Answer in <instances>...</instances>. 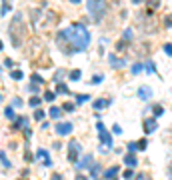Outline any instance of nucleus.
Here are the masks:
<instances>
[{
	"label": "nucleus",
	"mask_w": 172,
	"mask_h": 180,
	"mask_svg": "<svg viewBox=\"0 0 172 180\" xmlns=\"http://www.w3.org/2000/svg\"><path fill=\"white\" fill-rule=\"evenodd\" d=\"M88 166H92V156H90V154L82 156V158L76 162V170H84V168H88Z\"/></svg>",
	"instance_id": "6"
},
{
	"label": "nucleus",
	"mask_w": 172,
	"mask_h": 180,
	"mask_svg": "<svg viewBox=\"0 0 172 180\" xmlns=\"http://www.w3.org/2000/svg\"><path fill=\"white\" fill-rule=\"evenodd\" d=\"M4 66H6V68H12V66H14V62H12L10 58H6V60H4Z\"/></svg>",
	"instance_id": "42"
},
{
	"label": "nucleus",
	"mask_w": 172,
	"mask_h": 180,
	"mask_svg": "<svg viewBox=\"0 0 172 180\" xmlns=\"http://www.w3.org/2000/svg\"><path fill=\"white\" fill-rule=\"evenodd\" d=\"M14 126H16V128H20V126H22V128H26V126H28V118H24V116L16 118V124H14Z\"/></svg>",
	"instance_id": "16"
},
{
	"label": "nucleus",
	"mask_w": 172,
	"mask_h": 180,
	"mask_svg": "<svg viewBox=\"0 0 172 180\" xmlns=\"http://www.w3.org/2000/svg\"><path fill=\"white\" fill-rule=\"evenodd\" d=\"M36 160H42L46 166H50V164H52V162H50V156H48V152H46L44 148H40L38 152H36Z\"/></svg>",
	"instance_id": "9"
},
{
	"label": "nucleus",
	"mask_w": 172,
	"mask_h": 180,
	"mask_svg": "<svg viewBox=\"0 0 172 180\" xmlns=\"http://www.w3.org/2000/svg\"><path fill=\"white\" fill-rule=\"evenodd\" d=\"M96 128H98V132H100V130H104L106 126H104V124H102V122H96Z\"/></svg>",
	"instance_id": "48"
},
{
	"label": "nucleus",
	"mask_w": 172,
	"mask_h": 180,
	"mask_svg": "<svg viewBox=\"0 0 172 180\" xmlns=\"http://www.w3.org/2000/svg\"><path fill=\"white\" fill-rule=\"evenodd\" d=\"M128 150H130V152H136L138 148H136V144H134V142H130V144H128Z\"/></svg>",
	"instance_id": "46"
},
{
	"label": "nucleus",
	"mask_w": 172,
	"mask_h": 180,
	"mask_svg": "<svg viewBox=\"0 0 172 180\" xmlns=\"http://www.w3.org/2000/svg\"><path fill=\"white\" fill-rule=\"evenodd\" d=\"M112 132H114V134H122V128L118 126V124H114V128H112Z\"/></svg>",
	"instance_id": "44"
},
{
	"label": "nucleus",
	"mask_w": 172,
	"mask_h": 180,
	"mask_svg": "<svg viewBox=\"0 0 172 180\" xmlns=\"http://www.w3.org/2000/svg\"><path fill=\"white\" fill-rule=\"evenodd\" d=\"M80 156H82V144L78 140H70V144H68V160L78 162Z\"/></svg>",
	"instance_id": "4"
},
{
	"label": "nucleus",
	"mask_w": 172,
	"mask_h": 180,
	"mask_svg": "<svg viewBox=\"0 0 172 180\" xmlns=\"http://www.w3.org/2000/svg\"><path fill=\"white\" fill-rule=\"evenodd\" d=\"M62 76H64V70H58L56 76H54V80H56V82H60V80H62Z\"/></svg>",
	"instance_id": "39"
},
{
	"label": "nucleus",
	"mask_w": 172,
	"mask_h": 180,
	"mask_svg": "<svg viewBox=\"0 0 172 180\" xmlns=\"http://www.w3.org/2000/svg\"><path fill=\"white\" fill-rule=\"evenodd\" d=\"M2 48H4V44H2V40H0V50H2Z\"/></svg>",
	"instance_id": "53"
},
{
	"label": "nucleus",
	"mask_w": 172,
	"mask_h": 180,
	"mask_svg": "<svg viewBox=\"0 0 172 180\" xmlns=\"http://www.w3.org/2000/svg\"><path fill=\"white\" fill-rule=\"evenodd\" d=\"M100 142L104 144V146H112V134L106 132V128L100 130Z\"/></svg>",
	"instance_id": "11"
},
{
	"label": "nucleus",
	"mask_w": 172,
	"mask_h": 180,
	"mask_svg": "<svg viewBox=\"0 0 172 180\" xmlns=\"http://www.w3.org/2000/svg\"><path fill=\"white\" fill-rule=\"evenodd\" d=\"M12 106H14V108H18V106H22V98H20V96H16V98H14V100H12Z\"/></svg>",
	"instance_id": "33"
},
{
	"label": "nucleus",
	"mask_w": 172,
	"mask_h": 180,
	"mask_svg": "<svg viewBox=\"0 0 172 180\" xmlns=\"http://www.w3.org/2000/svg\"><path fill=\"white\" fill-rule=\"evenodd\" d=\"M98 170H100V168L96 166V164H92V166H90V174H92V176H98Z\"/></svg>",
	"instance_id": "37"
},
{
	"label": "nucleus",
	"mask_w": 172,
	"mask_h": 180,
	"mask_svg": "<svg viewBox=\"0 0 172 180\" xmlns=\"http://www.w3.org/2000/svg\"><path fill=\"white\" fill-rule=\"evenodd\" d=\"M8 36L14 48H20L24 44V24H22V16L16 14L12 18V22L8 26Z\"/></svg>",
	"instance_id": "2"
},
{
	"label": "nucleus",
	"mask_w": 172,
	"mask_h": 180,
	"mask_svg": "<svg viewBox=\"0 0 172 180\" xmlns=\"http://www.w3.org/2000/svg\"><path fill=\"white\" fill-rule=\"evenodd\" d=\"M74 108H76V104H72V102H66V104H62V110H66V112H72Z\"/></svg>",
	"instance_id": "27"
},
{
	"label": "nucleus",
	"mask_w": 172,
	"mask_h": 180,
	"mask_svg": "<svg viewBox=\"0 0 172 180\" xmlns=\"http://www.w3.org/2000/svg\"><path fill=\"white\" fill-rule=\"evenodd\" d=\"M70 2H72V4H80V0H70Z\"/></svg>",
	"instance_id": "51"
},
{
	"label": "nucleus",
	"mask_w": 172,
	"mask_h": 180,
	"mask_svg": "<svg viewBox=\"0 0 172 180\" xmlns=\"http://www.w3.org/2000/svg\"><path fill=\"white\" fill-rule=\"evenodd\" d=\"M50 116H52V118H60V116H62V108L52 106V108H50Z\"/></svg>",
	"instance_id": "19"
},
{
	"label": "nucleus",
	"mask_w": 172,
	"mask_h": 180,
	"mask_svg": "<svg viewBox=\"0 0 172 180\" xmlns=\"http://www.w3.org/2000/svg\"><path fill=\"white\" fill-rule=\"evenodd\" d=\"M146 144H148V140H146V138H142L140 142L136 144V148H138V150H146Z\"/></svg>",
	"instance_id": "31"
},
{
	"label": "nucleus",
	"mask_w": 172,
	"mask_h": 180,
	"mask_svg": "<svg viewBox=\"0 0 172 180\" xmlns=\"http://www.w3.org/2000/svg\"><path fill=\"white\" fill-rule=\"evenodd\" d=\"M28 90L32 92V94H36V92H38V88H36V84H34V82H32V84L28 86Z\"/></svg>",
	"instance_id": "43"
},
{
	"label": "nucleus",
	"mask_w": 172,
	"mask_h": 180,
	"mask_svg": "<svg viewBox=\"0 0 172 180\" xmlns=\"http://www.w3.org/2000/svg\"><path fill=\"white\" fill-rule=\"evenodd\" d=\"M54 130H56V134L66 136V134L72 132V124H70V122H58L56 126H54Z\"/></svg>",
	"instance_id": "5"
},
{
	"label": "nucleus",
	"mask_w": 172,
	"mask_h": 180,
	"mask_svg": "<svg viewBox=\"0 0 172 180\" xmlns=\"http://www.w3.org/2000/svg\"><path fill=\"white\" fill-rule=\"evenodd\" d=\"M126 46H128L126 40H118V42H116V50H124Z\"/></svg>",
	"instance_id": "30"
},
{
	"label": "nucleus",
	"mask_w": 172,
	"mask_h": 180,
	"mask_svg": "<svg viewBox=\"0 0 172 180\" xmlns=\"http://www.w3.org/2000/svg\"><path fill=\"white\" fill-rule=\"evenodd\" d=\"M4 116H6V118H10V120H12V118H14V106H8V108H6V110H4Z\"/></svg>",
	"instance_id": "23"
},
{
	"label": "nucleus",
	"mask_w": 172,
	"mask_h": 180,
	"mask_svg": "<svg viewBox=\"0 0 172 180\" xmlns=\"http://www.w3.org/2000/svg\"><path fill=\"white\" fill-rule=\"evenodd\" d=\"M162 114H164V108L160 106V104H156V106H154V118H156V116H162Z\"/></svg>",
	"instance_id": "26"
},
{
	"label": "nucleus",
	"mask_w": 172,
	"mask_h": 180,
	"mask_svg": "<svg viewBox=\"0 0 172 180\" xmlns=\"http://www.w3.org/2000/svg\"><path fill=\"white\" fill-rule=\"evenodd\" d=\"M110 104V100H104V98H98V100H94V110H102V108H106Z\"/></svg>",
	"instance_id": "13"
},
{
	"label": "nucleus",
	"mask_w": 172,
	"mask_h": 180,
	"mask_svg": "<svg viewBox=\"0 0 172 180\" xmlns=\"http://www.w3.org/2000/svg\"><path fill=\"white\" fill-rule=\"evenodd\" d=\"M56 90H58V94H68V86H66V84H62V82H58Z\"/></svg>",
	"instance_id": "21"
},
{
	"label": "nucleus",
	"mask_w": 172,
	"mask_h": 180,
	"mask_svg": "<svg viewBox=\"0 0 172 180\" xmlns=\"http://www.w3.org/2000/svg\"><path fill=\"white\" fill-rule=\"evenodd\" d=\"M168 178L172 180V162H170V166H168Z\"/></svg>",
	"instance_id": "49"
},
{
	"label": "nucleus",
	"mask_w": 172,
	"mask_h": 180,
	"mask_svg": "<svg viewBox=\"0 0 172 180\" xmlns=\"http://www.w3.org/2000/svg\"><path fill=\"white\" fill-rule=\"evenodd\" d=\"M156 128H158V124H156V118H148V120H144V130H146L148 134H152Z\"/></svg>",
	"instance_id": "8"
},
{
	"label": "nucleus",
	"mask_w": 172,
	"mask_h": 180,
	"mask_svg": "<svg viewBox=\"0 0 172 180\" xmlns=\"http://www.w3.org/2000/svg\"><path fill=\"white\" fill-rule=\"evenodd\" d=\"M32 82H34V84H44V78H42V76H38V74H34V76H32Z\"/></svg>",
	"instance_id": "29"
},
{
	"label": "nucleus",
	"mask_w": 172,
	"mask_h": 180,
	"mask_svg": "<svg viewBox=\"0 0 172 180\" xmlns=\"http://www.w3.org/2000/svg\"><path fill=\"white\" fill-rule=\"evenodd\" d=\"M164 52L168 54V56H172V44H164Z\"/></svg>",
	"instance_id": "41"
},
{
	"label": "nucleus",
	"mask_w": 172,
	"mask_h": 180,
	"mask_svg": "<svg viewBox=\"0 0 172 180\" xmlns=\"http://www.w3.org/2000/svg\"><path fill=\"white\" fill-rule=\"evenodd\" d=\"M42 118H44V112H42L40 108H38V110L34 112V120H42Z\"/></svg>",
	"instance_id": "35"
},
{
	"label": "nucleus",
	"mask_w": 172,
	"mask_h": 180,
	"mask_svg": "<svg viewBox=\"0 0 172 180\" xmlns=\"http://www.w3.org/2000/svg\"><path fill=\"white\" fill-rule=\"evenodd\" d=\"M146 4H148V14H152L154 10H158L160 0H146Z\"/></svg>",
	"instance_id": "14"
},
{
	"label": "nucleus",
	"mask_w": 172,
	"mask_h": 180,
	"mask_svg": "<svg viewBox=\"0 0 172 180\" xmlns=\"http://www.w3.org/2000/svg\"><path fill=\"white\" fill-rule=\"evenodd\" d=\"M132 176H134V168H130V170L124 172V178H126V180H132Z\"/></svg>",
	"instance_id": "36"
},
{
	"label": "nucleus",
	"mask_w": 172,
	"mask_h": 180,
	"mask_svg": "<svg viewBox=\"0 0 172 180\" xmlns=\"http://www.w3.org/2000/svg\"><path fill=\"white\" fill-rule=\"evenodd\" d=\"M54 96H56L54 92H46V94H44V100H46V102H52V100H54Z\"/></svg>",
	"instance_id": "34"
},
{
	"label": "nucleus",
	"mask_w": 172,
	"mask_h": 180,
	"mask_svg": "<svg viewBox=\"0 0 172 180\" xmlns=\"http://www.w3.org/2000/svg\"><path fill=\"white\" fill-rule=\"evenodd\" d=\"M74 180H88V176H84V174H76V178Z\"/></svg>",
	"instance_id": "47"
},
{
	"label": "nucleus",
	"mask_w": 172,
	"mask_h": 180,
	"mask_svg": "<svg viewBox=\"0 0 172 180\" xmlns=\"http://www.w3.org/2000/svg\"><path fill=\"white\" fill-rule=\"evenodd\" d=\"M0 100H2V96H0Z\"/></svg>",
	"instance_id": "55"
},
{
	"label": "nucleus",
	"mask_w": 172,
	"mask_h": 180,
	"mask_svg": "<svg viewBox=\"0 0 172 180\" xmlns=\"http://www.w3.org/2000/svg\"><path fill=\"white\" fill-rule=\"evenodd\" d=\"M164 26H166V28H172V14L164 16Z\"/></svg>",
	"instance_id": "28"
},
{
	"label": "nucleus",
	"mask_w": 172,
	"mask_h": 180,
	"mask_svg": "<svg viewBox=\"0 0 172 180\" xmlns=\"http://www.w3.org/2000/svg\"><path fill=\"white\" fill-rule=\"evenodd\" d=\"M10 76H12L14 80H22V76H24V72H22V70H12V72H10Z\"/></svg>",
	"instance_id": "20"
},
{
	"label": "nucleus",
	"mask_w": 172,
	"mask_h": 180,
	"mask_svg": "<svg viewBox=\"0 0 172 180\" xmlns=\"http://www.w3.org/2000/svg\"><path fill=\"white\" fill-rule=\"evenodd\" d=\"M144 70H146L148 74H156V66H154V62H146V64H144Z\"/></svg>",
	"instance_id": "18"
},
{
	"label": "nucleus",
	"mask_w": 172,
	"mask_h": 180,
	"mask_svg": "<svg viewBox=\"0 0 172 180\" xmlns=\"http://www.w3.org/2000/svg\"><path fill=\"white\" fill-rule=\"evenodd\" d=\"M66 42L72 46L74 52H84L90 46V32L84 28L82 24H70L68 28L62 30Z\"/></svg>",
	"instance_id": "1"
},
{
	"label": "nucleus",
	"mask_w": 172,
	"mask_h": 180,
	"mask_svg": "<svg viewBox=\"0 0 172 180\" xmlns=\"http://www.w3.org/2000/svg\"><path fill=\"white\" fill-rule=\"evenodd\" d=\"M50 180H62V174H58V172H54V174H52V176H50Z\"/></svg>",
	"instance_id": "45"
},
{
	"label": "nucleus",
	"mask_w": 172,
	"mask_h": 180,
	"mask_svg": "<svg viewBox=\"0 0 172 180\" xmlns=\"http://www.w3.org/2000/svg\"><path fill=\"white\" fill-rule=\"evenodd\" d=\"M116 174H118V166H112V168H108V170L104 172V178L112 180V178H116Z\"/></svg>",
	"instance_id": "15"
},
{
	"label": "nucleus",
	"mask_w": 172,
	"mask_h": 180,
	"mask_svg": "<svg viewBox=\"0 0 172 180\" xmlns=\"http://www.w3.org/2000/svg\"><path fill=\"white\" fill-rule=\"evenodd\" d=\"M140 2H144V0H132V4H140Z\"/></svg>",
	"instance_id": "50"
},
{
	"label": "nucleus",
	"mask_w": 172,
	"mask_h": 180,
	"mask_svg": "<svg viewBox=\"0 0 172 180\" xmlns=\"http://www.w3.org/2000/svg\"><path fill=\"white\" fill-rule=\"evenodd\" d=\"M150 96H152V88H148V86H140V88H138V98L148 100Z\"/></svg>",
	"instance_id": "10"
},
{
	"label": "nucleus",
	"mask_w": 172,
	"mask_h": 180,
	"mask_svg": "<svg viewBox=\"0 0 172 180\" xmlns=\"http://www.w3.org/2000/svg\"><path fill=\"white\" fill-rule=\"evenodd\" d=\"M102 78H104V76H100V74H98V76H94V78L90 80V82H92V84H98V82H102Z\"/></svg>",
	"instance_id": "40"
},
{
	"label": "nucleus",
	"mask_w": 172,
	"mask_h": 180,
	"mask_svg": "<svg viewBox=\"0 0 172 180\" xmlns=\"http://www.w3.org/2000/svg\"><path fill=\"white\" fill-rule=\"evenodd\" d=\"M88 100H90L88 94H78L76 96V104H82V102H88Z\"/></svg>",
	"instance_id": "22"
},
{
	"label": "nucleus",
	"mask_w": 172,
	"mask_h": 180,
	"mask_svg": "<svg viewBox=\"0 0 172 180\" xmlns=\"http://www.w3.org/2000/svg\"><path fill=\"white\" fill-rule=\"evenodd\" d=\"M124 162H126L128 168H134V166L138 164V160H136V156H134V154H126L124 156Z\"/></svg>",
	"instance_id": "12"
},
{
	"label": "nucleus",
	"mask_w": 172,
	"mask_h": 180,
	"mask_svg": "<svg viewBox=\"0 0 172 180\" xmlns=\"http://www.w3.org/2000/svg\"><path fill=\"white\" fill-rule=\"evenodd\" d=\"M86 10L94 22H100L106 14V0H86Z\"/></svg>",
	"instance_id": "3"
},
{
	"label": "nucleus",
	"mask_w": 172,
	"mask_h": 180,
	"mask_svg": "<svg viewBox=\"0 0 172 180\" xmlns=\"http://www.w3.org/2000/svg\"><path fill=\"white\" fill-rule=\"evenodd\" d=\"M40 104H42V98H40V96H32V98H30V106H32V108H38Z\"/></svg>",
	"instance_id": "17"
},
{
	"label": "nucleus",
	"mask_w": 172,
	"mask_h": 180,
	"mask_svg": "<svg viewBox=\"0 0 172 180\" xmlns=\"http://www.w3.org/2000/svg\"><path fill=\"white\" fill-rule=\"evenodd\" d=\"M10 12V4H4V6H2V10H0V14H2V16H6Z\"/></svg>",
	"instance_id": "38"
},
{
	"label": "nucleus",
	"mask_w": 172,
	"mask_h": 180,
	"mask_svg": "<svg viewBox=\"0 0 172 180\" xmlns=\"http://www.w3.org/2000/svg\"><path fill=\"white\" fill-rule=\"evenodd\" d=\"M112 2H118V0H112Z\"/></svg>",
	"instance_id": "54"
},
{
	"label": "nucleus",
	"mask_w": 172,
	"mask_h": 180,
	"mask_svg": "<svg viewBox=\"0 0 172 180\" xmlns=\"http://www.w3.org/2000/svg\"><path fill=\"white\" fill-rule=\"evenodd\" d=\"M136 180H146V178H144V176H142V174H140V176H138V178H136Z\"/></svg>",
	"instance_id": "52"
},
{
	"label": "nucleus",
	"mask_w": 172,
	"mask_h": 180,
	"mask_svg": "<svg viewBox=\"0 0 172 180\" xmlns=\"http://www.w3.org/2000/svg\"><path fill=\"white\" fill-rule=\"evenodd\" d=\"M124 40H126V42H130V40H132V30H130V28H126V30H124Z\"/></svg>",
	"instance_id": "32"
},
{
	"label": "nucleus",
	"mask_w": 172,
	"mask_h": 180,
	"mask_svg": "<svg viewBox=\"0 0 172 180\" xmlns=\"http://www.w3.org/2000/svg\"><path fill=\"white\" fill-rule=\"evenodd\" d=\"M110 66L112 68H124L126 66V60L124 58H116V54H110Z\"/></svg>",
	"instance_id": "7"
},
{
	"label": "nucleus",
	"mask_w": 172,
	"mask_h": 180,
	"mask_svg": "<svg viewBox=\"0 0 172 180\" xmlns=\"http://www.w3.org/2000/svg\"><path fill=\"white\" fill-rule=\"evenodd\" d=\"M80 74H82L80 70H72V72L68 74V78H70V80H80Z\"/></svg>",
	"instance_id": "24"
},
{
	"label": "nucleus",
	"mask_w": 172,
	"mask_h": 180,
	"mask_svg": "<svg viewBox=\"0 0 172 180\" xmlns=\"http://www.w3.org/2000/svg\"><path fill=\"white\" fill-rule=\"evenodd\" d=\"M142 68H144L142 64H140V62H136V64L132 66V74H140V72H142Z\"/></svg>",
	"instance_id": "25"
}]
</instances>
